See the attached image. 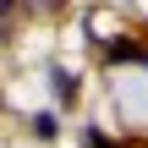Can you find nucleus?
<instances>
[{"label": "nucleus", "instance_id": "f257e3e1", "mask_svg": "<svg viewBox=\"0 0 148 148\" xmlns=\"http://www.w3.org/2000/svg\"><path fill=\"white\" fill-rule=\"evenodd\" d=\"M104 55L110 60H148V44H137V38H110Z\"/></svg>", "mask_w": 148, "mask_h": 148}, {"label": "nucleus", "instance_id": "f03ea898", "mask_svg": "<svg viewBox=\"0 0 148 148\" xmlns=\"http://www.w3.org/2000/svg\"><path fill=\"white\" fill-rule=\"evenodd\" d=\"M82 143H88V148H115L110 137H104V132H82Z\"/></svg>", "mask_w": 148, "mask_h": 148}]
</instances>
